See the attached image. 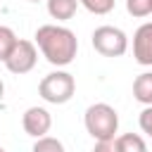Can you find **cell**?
Masks as SVG:
<instances>
[{
    "label": "cell",
    "instance_id": "1",
    "mask_svg": "<svg viewBox=\"0 0 152 152\" xmlns=\"http://www.w3.org/2000/svg\"><path fill=\"white\" fill-rule=\"evenodd\" d=\"M36 45L43 52V57L52 64V66H66L74 62L76 50H78V40L76 33L66 26H57V24H43L36 31Z\"/></svg>",
    "mask_w": 152,
    "mask_h": 152
},
{
    "label": "cell",
    "instance_id": "2",
    "mask_svg": "<svg viewBox=\"0 0 152 152\" xmlns=\"http://www.w3.org/2000/svg\"><path fill=\"white\" fill-rule=\"evenodd\" d=\"M83 124L86 131L100 142V140H114L116 138V128H119V114L112 104L107 102H95L86 109L83 114Z\"/></svg>",
    "mask_w": 152,
    "mask_h": 152
},
{
    "label": "cell",
    "instance_id": "3",
    "mask_svg": "<svg viewBox=\"0 0 152 152\" xmlns=\"http://www.w3.org/2000/svg\"><path fill=\"white\" fill-rule=\"evenodd\" d=\"M76 93V81L69 71H52L48 76H43V81L38 83V95L50 102V104H64L74 97Z\"/></svg>",
    "mask_w": 152,
    "mask_h": 152
},
{
    "label": "cell",
    "instance_id": "4",
    "mask_svg": "<svg viewBox=\"0 0 152 152\" xmlns=\"http://www.w3.org/2000/svg\"><path fill=\"white\" fill-rule=\"evenodd\" d=\"M93 48L102 57H121L128 50V36L116 26H97L93 31Z\"/></svg>",
    "mask_w": 152,
    "mask_h": 152
},
{
    "label": "cell",
    "instance_id": "5",
    "mask_svg": "<svg viewBox=\"0 0 152 152\" xmlns=\"http://www.w3.org/2000/svg\"><path fill=\"white\" fill-rule=\"evenodd\" d=\"M36 62H38V50H36V45H33L31 40L19 38L17 45H14V50H12L10 57H7L5 66H7L12 74L19 76V74H28V71L36 66Z\"/></svg>",
    "mask_w": 152,
    "mask_h": 152
},
{
    "label": "cell",
    "instance_id": "6",
    "mask_svg": "<svg viewBox=\"0 0 152 152\" xmlns=\"http://www.w3.org/2000/svg\"><path fill=\"white\" fill-rule=\"evenodd\" d=\"M21 126L31 138L38 140V138L48 135V131L52 126V116H50V112L45 107H28L24 112V116H21Z\"/></svg>",
    "mask_w": 152,
    "mask_h": 152
},
{
    "label": "cell",
    "instance_id": "7",
    "mask_svg": "<svg viewBox=\"0 0 152 152\" xmlns=\"http://www.w3.org/2000/svg\"><path fill=\"white\" fill-rule=\"evenodd\" d=\"M133 57L142 66H152V21L138 26L133 36Z\"/></svg>",
    "mask_w": 152,
    "mask_h": 152
},
{
    "label": "cell",
    "instance_id": "8",
    "mask_svg": "<svg viewBox=\"0 0 152 152\" xmlns=\"http://www.w3.org/2000/svg\"><path fill=\"white\" fill-rule=\"evenodd\" d=\"M133 97L140 104L152 107V71H142L140 76H135V81H133Z\"/></svg>",
    "mask_w": 152,
    "mask_h": 152
},
{
    "label": "cell",
    "instance_id": "9",
    "mask_svg": "<svg viewBox=\"0 0 152 152\" xmlns=\"http://www.w3.org/2000/svg\"><path fill=\"white\" fill-rule=\"evenodd\" d=\"M78 0H48V14L57 21H66L76 14Z\"/></svg>",
    "mask_w": 152,
    "mask_h": 152
},
{
    "label": "cell",
    "instance_id": "10",
    "mask_svg": "<svg viewBox=\"0 0 152 152\" xmlns=\"http://www.w3.org/2000/svg\"><path fill=\"white\" fill-rule=\"evenodd\" d=\"M114 142H116V152H147V145H145V140L138 133L116 135Z\"/></svg>",
    "mask_w": 152,
    "mask_h": 152
},
{
    "label": "cell",
    "instance_id": "11",
    "mask_svg": "<svg viewBox=\"0 0 152 152\" xmlns=\"http://www.w3.org/2000/svg\"><path fill=\"white\" fill-rule=\"evenodd\" d=\"M17 33L10 28V26H0V62H7V57H10V52L14 50V45H17Z\"/></svg>",
    "mask_w": 152,
    "mask_h": 152
},
{
    "label": "cell",
    "instance_id": "12",
    "mask_svg": "<svg viewBox=\"0 0 152 152\" xmlns=\"http://www.w3.org/2000/svg\"><path fill=\"white\" fill-rule=\"evenodd\" d=\"M31 152H64V145H62V140H57L52 135H43L33 142Z\"/></svg>",
    "mask_w": 152,
    "mask_h": 152
},
{
    "label": "cell",
    "instance_id": "13",
    "mask_svg": "<svg viewBox=\"0 0 152 152\" xmlns=\"http://www.w3.org/2000/svg\"><path fill=\"white\" fill-rule=\"evenodd\" d=\"M126 12L131 17L142 19V17L152 14V0H126Z\"/></svg>",
    "mask_w": 152,
    "mask_h": 152
},
{
    "label": "cell",
    "instance_id": "14",
    "mask_svg": "<svg viewBox=\"0 0 152 152\" xmlns=\"http://www.w3.org/2000/svg\"><path fill=\"white\" fill-rule=\"evenodd\" d=\"M78 5H83L93 14H109L114 10V0H78Z\"/></svg>",
    "mask_w": 152,
    "mask_h": 152
},
{
    "label": "cell",
    "instance_id": "15",
    "mask_svg": "<svg viewBox=\"0 0 152 152\" xmlns=\"http://www.w3.org/2000/svg\"><path fill=\"white\" fill-rule=\"evenodd\" d=\"M138 124H140V131H142V133H147V135L152 138V107H145V109L140 112Z\"/></svg>",
    "mask_w": 152,
    "mask_h": 152
},
{
    "label": "cell",
    "instance_id": "16",
    "mask_svg": "<svg viewBox=\"0 0 152 152\" xmlns=\"http://www.w3.org/2000/svg\"><path fill=\"white\" fill-rule=\"evenodd\" d=\"M93 152H116V142L114 140H100V142H95Z\"/></svg>",
    "mask_w": 152,
    "mask_h": 152
},
{
    "label": "cell",
    "instance_id": "17",
    "mask_svg": "<svg viewBox=\"0 0 152 152\" xmlns=\"http://www.w3.org/2000/svg\"><path fill=\"white\" fill-rule=\"evenodd\" d=\"M2 95H5V83H2V78H0V100H2Z\"/></svg>",
    "mask_w": 152,
    "mask_h": 152
},
{
    "label": "cell",
    "instance_id": "18",
    "mask_svg": "<svg viewBox=\"0 0 152 152\" xmlns=\"http://www.w3.org/2000/svg\"><path fill=\"white\" fill-rule=\"evenodd\" d=\"M28 2H40V0H28Z\"/></svg>",
    "mask_w": 152,
    "mask_h": 152
},
{
    "label": "cell",
    "instance_id": "19",
    "mask_svg": "<svg viewBox=\"0 0 152 152\" xmlns=\"http://www.w3.org/2000/svg\"><path fill=\"white\" fill-rule=\"evenodd\" d=\"M0 152H5V150H2V147H0Z\"/></svg>",
    "mask_w": 152,
    "mask_h": 152
}]
</instances>
